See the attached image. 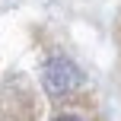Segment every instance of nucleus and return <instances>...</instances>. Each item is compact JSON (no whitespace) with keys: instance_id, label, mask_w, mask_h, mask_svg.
Returning <instances> with one entry per match:
<instances>
[{"instance_id":"nucleus-2","label":"nucleus","mask_w":121,"mask_h":121,"mask_svg":"<svg viewBox=\"0 0 121 121\" xmlns=\"http://www.w3.org/2000/svg\"><path fill=\"white\" fill-rule=\"evenodd\" d=\"M57 121H80V118H73V115H60Z\"/></svg>"},{"instance_id":"nucleus-1","label":"nucleus","mask_w":121,"mask_h":121,"mask_svg":"<svg viewBox=\"0 0 121 121\" xmlns=\"http://www.w3.org/2000/svg\"><path fill=\"white\" fill-rule=\"evenodd\" d=\"M45 89L51 92V96H64V92L77 89L80 83H83V73L77 70V64L67 57H51L48 64H45Z\"/></svg>"}]
</instances>
